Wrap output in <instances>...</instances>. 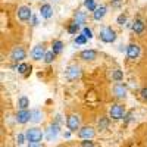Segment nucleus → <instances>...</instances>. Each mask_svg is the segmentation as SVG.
Instances as JSON below:
<instances>
[{
	"instance_id": "obj_1",
	"label": "nucleus",
	"mask_w": 147,
	"mask_h": 147,
	"mask_svg": "<svg viewBox=\"0 0 147 147\" xmlns=\"http://www.w3.org/2000/svg\"><path fill=\"white\" fill-rule=\"evenodd\" d=\"M25 137H27V140H28L30 143H40L41 138L44 137V134H43V131L38 129V128H30V129L25 132Z\"/></svg>"
},
{
	"instance_id": "obj_2",
	"label": "nucleus",
	"mask_w": 147,
	"mask_h": 147,
	"mask_svg": "<svg viewBox=\"0 0 147 147\" xmlns=\"http://www.w3.org/2000/svg\"><path fill=\"white\" fill-rule=\"evenodd\" d=\"M124 115H125L124 106H121V105H118V103H113L112 106H110V109H109V116L112 118V119H115V121L122 119V118H124Z\"/></svg>"
},
{
	"instance_id": "obj_3",
	"label": "nucleus",
	"mask_w": 147,
	"mask_h": 147,
	"mask_svg": "<svg viewBox=\"0 0 147 147\" xmlns=\"http://www.w3.org/2000/svg\"><path fill=\"white\" fill-rule=\"evenodd\" d=\"M100 40L103 43H113L116 40V32L110 27H106L100 31Z\"/></svg>"
},
{
	"instance_id": "obj_4",
	"label": "nucleus",
	"mask_w": 147,
	"mask_h": 147,
	"mask_svg": "<svg viewBox=\"0 0 147 147\" xmlns=\"http://www.w3.org/2000/svg\"><path fill=\"white\" fill-rule=\"evenodd\" d=\"M25 56H27V53L24 50V47H21V46L13 47L10 52V57H12V60H15V62H22V60L25 59Z\"/></svg>"
},
{
	"instance_id": "obj_5",
	"label": "nucleus",
	"mask_w": 147,
	"mask_h": 147,
	"mask_svg": "<svg viewBox=\"0 0 147 147\" xmlns=\"http://www.w3.org/2000/svg\"><path fill=\"white\" fill-rule=\"evenodd\" d=\"M81 77V68L78 65H71L66 69V78L69 81H75Z\"/></svg>"
},
{
	"instance_id": "obj_6",
	"label": "nucleus",
	"mask_w": 147,
	"mask_h": 147,
	"mask_svg": "<svg viewBox=\"0 0 147 147\" xmlns=\"http://www.w3.org/2000/svg\"><path fill=\"white\" fill-rule=\"evenodd\" d=\"M80 124H81V119L78 115H71L66 119V125H68L71 132H75L77 129H80Z\"/></svg>"
},
{
	"instance_id": "obj_7",
	"label": "nucleus",
	"mask_w": 147,
	"mask_h": 147,
	"mask_svg": "<svg viewBox=\"0 0 147 147\" xmlns=\"http://www.w3.org/2000/svg\"><path fill=\"white\" fill-rule=\"evenodd\" d=\"M18 18L21 21H30L32 18V12L30 6H21L18 9Z\"/></svg>"
},
{
	"instance_id": "obj_8",
	"label": "nucleus",
	"mask_w": 147,
	"mask_h": 147,
	"mask_svg": "<svg viewBox=\"0 0 147 147\" xmlns=\"http://www.w3.org/2000/svg\"><path fill=\"white\" fill-rule=\"evenodd\" d=\"M94 134H96V131L93 127H84L78 131V136L81 140H91L94 137Z\"/></svg>"
},
{
	"instance_id": "obj_9",
	"label": "nucleus",
	"mask_w": 147,
	"mask_h": 147,
	"mask_svg": "<svg viewBox=\"0 0 147 147\" xmlns=\"http://www.w3.org/2000/svg\"><path fill=\"white\" fill-rule=\"evenodd\" d=\"M113 94H115L116 99H124V97L127 96V87H125V84L116 82L113 85Z\"/></svg>"
},
{
	"instance_id": "obj_10",
	"label": "nucleus",
	"mask_w": 147,
	"mask_h": 147,
	"mask_svg": "<svg viewBox=\"0 0 147 147\" xmlns=\"http://www.w3.org/2000/svg\"><path fill=\"white\" fill-rule=\"evenodd\" d=\"M127 56L129 59H137L140 56V46L138 44H134V43L129 44L127 47Z\"/></svg>"
},
{
	"instance_id": "obj_11",
	"label": "nucleus",
	"mask_w": 147,
	"mask_h": 147,
	"mask_svg": "<svg viewBox=\"0 0 147 147\" xmlns=\"http://www.w3.org/2000/svg\"><path fill=\"white\" fill-rule=\"evenodd\" d=\"M32 57L35 59V60H44V56H46V50H44V46L43 44H38V46H35L34 49H32Z\"/></svg>"
},
{
	"instance_id": "obj_12",
	"label": "nucleus",
	"mask_w": 147,
	"mask_h": 147,
	"mask_svg": "<svg viewBox=\"0 0 147 147\" xmlns=\"http://www.w3.org/2000/svg\"><path fill=\"white\" fill-rule=\"evenodd\" d=\"M16 121L19 124H27L28 121H31V110H19L16 113Z\"/></svg>"
},
{
	"instance_id": "obj_13",
	"label": "nucleus",
	"mask_w": 147,
	"mask_h": 147,
	"mask_svg": "<svg viewBox=\"0 0 147 147\" xmlns=\"http://www.w3.org/2000/svg\"><path fill=\"white\" fill-rule=\"evenodd\" d=\"M57 134H59V125L57 124H52L46 129V137H47V140H50V141L57 137Z\"/></svg>"
},
{
	"instance_id": "obj_14",
	"label": "nucleus",
	"mask_w": 147,
	"mask_h": 147,
	"mask_svg": "<svg viewBox=\"0 0 147 147\" xmlns=\"http://www.w3.org/2000/svg\"><path fill=\"white\" fill-rule=\"evenodd\" d=\"M96 56H97V52L93 50V49H87V50H82L80 53V57L82 60H85V62H88V60H94Z\"/></svg>"
},
{
	"instance_id": "obj_15",
	"label": "nucleus",
	"mask_w": 147,
	"mask_h": 147,
	"mask_svg": "<svg viewBox=\"0 0 147 147\" xmlns=\"http://www.w3.org/2000/svg\"><path fill=\"white\" fill-rule=\"evenodd\" d=\"M106 12H107V9H106V6H99L94 12H93V18L96 19V21H100V19H103L105 18V15H106Z\"/></svg>"
},
{
	"instance_id": "obj_16",
	"label": "nucleus",
	"mask_w": 147,
	"mask_h": 147,
	"mask_svg": "<svg viewBox=\"0 0 147 147\" xmlns=\"http://www.w3.org/2000/svg\"><path fill=\"white\" fill-rule=\"evenodd\" d=\"M40 13H41V16L44 18V19H49V18H52V15H53V10H52V6L50 5H43L41 6V9H40Z\"/></svg>"
},
{
	"instance_id": "obj_17",
	"label": "nucleus",
	"mask_w": 147,
	"mask_h": 147,
	"mask_svg": "<svg viewBox=\"0 0 147 147\" xmlns=\"http://www.w3.org/2000/svg\"><path fill=\"white\" fill-rule=\"evenodd\" d=\"M43 121V112L38 109H34L31 110V122H34V124H38V122Z\"/></svg>"
},
{
	"instance_id": "obj_18",
	"label": "nucleus",
	"mask_w": 147,
	"mask_h": 147,
	"mask_svg": "<svg viewBox=\"0 0 147 147\" xmlns=\"http://www.w3.org/2000/svg\"><path fill=\"white\" fill-rule=\"evenodd\" d=\"M132 31L136 34H141L144 31V22L141 19H136L132 22Z\"/></svg>"
},
{
	"instance_id": "obj_19",
	"label": "nucleus",
	"mask_w": 147,
	"mask_h": 147,
	"mask_svg": "<svg viewBox=\"0 0 147 147\" xmlns=\"http://www.w3.org/2000/svg\"><path fill=\"white\" fill-rule=\"evenodd\" d=\"M85 13L84 12H81V10H77L75 12V15H74V19H75V22L78 24V25H82V24L85 22Z\"/></svg>"
},
{
	"instance_id": "obj_20",
	"label": "nucleus",
	"mask_w": 147,
	"mask_h": 147,
	"mask_svg": "<svg viewBox=\"0 0 147 147\" xmlns=\"http://www.w3.org/2000/svg\"><path fill=\"white\" fill-rule=\"evenodd\" d=\"M18 106H19V110H27L28 106H30V100L27 99L25 96H22V97H19V100H18Z\"/></svg>"
},
{
	"instance_id": "obj_21",
	"label": "nucleus",
	"mask_w": 147,
	"mask_h": 147,
	"mask_svg": "<svg viewBox=\"0 0 147 147\" xmlns=\"http://www.w3.org/2000/svg\"><path fill=\"white\" fill-rule=\"evenodd\" d=\"M62 49H63V43L60 41V40H56V41H53V46H52V50L57 55V53H60L62 52Z\"/></svg>"
},
{
	"instance_id": "obj_22",
	"label": "nucleus",
	"mask_w": 147,
	"mask_h": 147,
	"mask_svg": "<svg viewBox=\"0 0 147 147\" xmlns=\"http://www.w3.org/2000/svg\"><path fill=\"white\" fill-rule=\"evenodd\" d=\"M55 56H56V53H55L53 50H49V52H46L44 62H46V63H52L53 60H55Z\"/></svg>"
},
{
	"instance_id": "obj_23",
	"label": "nucleus",
	"mask_w": 147,
	"mask_h": 147,
	"mask_svg": "<svg viewBox=\"0 0 147 147\" xmlns=\"http://www.w3.org/2000/svg\"><path fill=\"white\" fill-rule=\"evenodd\" d=\"M84 6L87 7L90 12H94V10L97 9V6H96V2H94V0H84Z\"/></svg>"
},
{
	"instance_id": "obj_24",
	"label": "nucleus",
	"mask_w": 147,
	"mask_h": 147,
	"mask_svg": "<svg viewBox=\"0 0 147 147\" xmlns=\"http://www.w3.org/2000/svg\"><path fill=\"white\" fill-rule=\"evenodd\" d=\"M78 28H80V25L74 21V22H71L69 24V27H68V32L69 34H77V31H78Z\"/></svg>"
},
{
	"instance_id": "obj_25",
	"label": "nucleus",
	"mask_w": 147,
	"mask_h": 147,
	"mask_svg": "<svg viewBox=\"0 0 147 147\" xmlns=\"http://www.w3.org/2000/svg\"><path fill=\"white\" fill-rule=\"evenodd\" d=\"M112 78L115 80V81H121L122 78H124V74H122V71H119V69H116V71H113V74H112Z\"/></svg>"
},
{
	"instance_id": "obj_26",
	"label": "nucleus",
	"mask_w": 147,
	"mask_h": 147,
	"mask_svg": "<svg viewBox=\"0 0 147 147\" xmlns=\"http://www.w3.org/2000/svg\"><path fill=\"white\" fill-rule=\"evenodd\" d=\"M107 124H109V121H107V118H100V121H99V129H100V131L106 129Z\"/></svg>"
},
{
	"instance_id": "obj_27",
	"label": "nucleus",
	"mask_w": 147,
	"mask_h": 147,
	"mask_svg": "<svg viewBox=\"0 0 147 147\" xmlns=\"http://www.w3.org/2000/svg\"><path fill=\"white\" fill-rule=\"evenodd\" d=\"M85 41H87V37H85L84 34L75 37V43H77V44H85Z\"/></svg>"
},
{
	"instance_id": "obj_28",
	"label": "nucleus",
	"mask_w": 147,
	"mask_h": 147,
	"mask_svg": "<svg viewBox=\"0 0 147 147\" xmlns=\"http://www.w3.org/2000/svg\"><path fill=\"white\" fill-rule=\"evenodd\" d=\"M82 34L87 37V38H93V31H91L88 27H84V28H82Z\"/></svg>"
},
{
	"instance_id": "obj_29",
	"label": "nucleus",
	"mask_w": 147,
	"mask_h": 147,
	"mask_svg": "<svg viewBox=\"0 0 147 147\" xmlns=\"http://www.w3.org/2000/svg\"><path fill=\"white\" fill-rule=\"evenodd\" d=\"M81 147H94V143L91 140H82L81 141Z\"/></svg>"
},
{
	"instance_id": "obj_30",
	"label": "nucleus",
	"mask_w": 147,
	"mask_h": 147,
	"mask_svg": "<svg viewBox=\"0 0 147 147\" xmlns=\"http://www.w3.org/2000/svg\"><path fill=\"white\" fill-rule=\"evenodd\" d=\"M116 21H118V24H119V25H124V24L127 22V16H125L124 13H121V15L118 16V19H116Z\"/></svg>"
},
{
	"instance_id": "obj_31",
	"label": "nucleus",
	"mask_w": 147,
	"mask_h": 147,
	"mask_svg": "<svg viewBox=\"0 0 147 147\" xmlns=\"http://www.w3.org/2000/svg\"><path fill=\"white\" fill-rule=\"evenodd\" d=\"M25 138H27V137L24 136V134H19L18 138H16V140H18V144H24V140H25Z\"/></svg>"
},
{
	"instance_id": "obj_32",
	"label": "nucleus",
	"mask_w": 147,
	"mask_h": 147,
	"mask_svg": "<svg viewBox=\"0 0 147 147\" xmlns=\"http://www.w3.org/2000/svg\"><path fill=\"white\" fill-rule=\"evenodd\" d=\"M141 97H143L144 100H147V87L141 88Z\"/></svg>"
},
{
	"instance_id": "obj_33",
	"label": "nucleus",
	"mask_w": 147,
	"mask_h": 147,
	"mask_svg": "<svg viewBox=\"0 0 147 147\" xmlns=\"http://www.w3.org/2000/svg\"><path fill=\"white\" fill-rule=\"evenodd\" d=\"M28 147H43V146H41L40 143H30Z\"/></svg>"
},
{
	"instance_id": "obj_34",
	"label": "nucleus",
	"mask_w": 147,
	"mask_h": 147,
	"mask_svg": "<svg viewBox=\"0 0 147 147\" xmlns=\"http://www.w3.org/2000/svg\"><path fill=\"white\" fill-rule=\"evenodd\" d=\"M31 21H32V25H37V24H38V19H37V16H32Z\"/></svg>"
}]
</instances>
